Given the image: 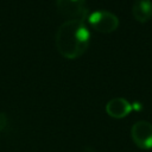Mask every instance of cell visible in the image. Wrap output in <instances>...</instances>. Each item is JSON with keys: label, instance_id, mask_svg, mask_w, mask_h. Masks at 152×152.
<instances>
[{"label": "cell", "instance_id": "8", "mask_svg": "<svg viewBox=\"0 0 152 152\" xmlns=\"http://www.w3.org/2000/svg\"><path fill=\"white\" fill-rule=\"evenodd\" d=\"M81 152H95V150H94L93 147H89V146H87V147H83Z\"/></svg>", "mask_w": 152, "mask_h": 152}, {"label": "cell", "instance_id": "4", "mask_svg": "<svg viewBox=\"0 0 152 152\" xmlns=\"http://www.w3.org/2000/svg\"><path fill=\"white\" fill-rule=\"evenodd\" d=\"M133 142L142 150L152 148V124L146 120H139L131 128Z\"/></svg>", "mask_w": 152, "mask_h": 152}, {"label": "cell", "instance_id": "7", "mask_svg": "<svg viewBox=\"0 0 152 152\" xmlns=\"http://www.w3.org/2000/svg\"><path fill=\"white\" fill-rule=\"evenodd\" d=\"M7 122H8V118L5 113H0V132L7 126Z\"/></svg>", "mask_w": 152, "mask_h": 152}, {"label": "cell", "instance_id": "5", "mask_svg": "<svg viewBox=\"0 0 152 152\" xmlns=\"http://www.w3.org/2000/svg\"><path fill=\"white\" fill-rule=\"evenodd\" d=\"M133 109L132 103H129L124 97H114L110 99L106 104V112L110 118L122 119L127 116Z\"/></svg>", "mask_w": 152, "mask_h": 152}, {"label": "cell", "instance_id": "1", "mask_svg": "<svg viewBox=\"0 0 152 152\" xmlns=\"http://www.w3.org/2000/svg\"><path fill=\"white\" fill-rule=\"evenodd\" d=\"M89 42L90 33L82 20H65L58 26L55 36L57 51L68 59L81 57L87 51Z\"/></svg>", "mask_w": 152, "mask_h": 152}, {"label": "cell", "instance_id": "6", "mask_svg": "<svg viewBox=\"0 0 152 152\" xmlns=\"http://www.w3.org/2000/svg\"><path fill=\"white\" fill-rule=\"evenodd\" d=\"M132 14L139 23H147L152 18V1L135 0L132 6Z\"/></svg>", "mask_w": 152, "mask_h": 152}, {"label": "cell", "instance_id": "2", "mask_svg": "<svg viewBox=\"0 0 152 152\" xmlns=\"http://www.w3.org/2000/svg\"><path fill=\"white\" fill-rule=\"evenodd\" d=\"M88 21L90 26L101 33H110L114 32L119 27V18L106 10L95 11L88 15Z\"/></svg>", "mask_w": 152, "mask_h": 152}, {"label": "cell", "instance_id": "3", "mask_svg": "<svg viewBox=\"0 0 152 152\" xmlns=\"http://www.w3.org/2000/svg\"><path fill=\"white\" fill-rule=\"evenodd\" d=\"M57 11L69 20H82L88 18V7L86 0H56Z\"/></svg>", "mask_w": 152, "mask_h": 152}]
</instances>
